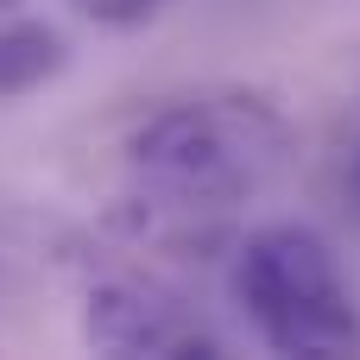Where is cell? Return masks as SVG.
<instances>
[{"instance_id":"8992f818","label":"cell","mask_w":360,"mask_h":360,"mask_svg":"<svg viewBox=\"0 0 360 360\" xmlns=\"http://www.w3.org/2000/svg\"><path fill=\"white\" fill-rule=\"evenodd\" d=\"M342 190H348V202L360 209V139H354V152H348V171H342Z\"/></svg>"},{"instance_id":"7a4b0ae2","label":"cell","mask_w":360,"mask_h":360,"mask_svg":"<svg viewBox=\"0 0 360 360\" xmlns=\"http://www.w3.org/2000/svg\"><path fill=\"white\" fill-rule=\"evenodd\" d=\"M228 285L272 354H304V360L360 354L354 291L316 228H297V221L253 228L234 253Z\"/></svg>"},{"instance_id":"3957f363","label":"cell","mask_w":360,"mask_h":360,"mask_svg":"<svg viewBox=\"0 0 360 360\" xmlns=\"http://www.w3.org/2000/svg\"><path fill=\"white\" fill-rule=\"evenodd\" d=\"M89 342L108 354H215V335L152 278H114L89 297Z\"/></svg>"},{"instance_id":"277c9868","label":"cell","mask_w":360,"mask_h":360,"mask_svg":"<svg viewBox=\"0 0 360 360\" xmlns=\"http://www.w3.org/2000/svg\"><path fill=\"white\" fill-rule=\"evenodd\" d=\"M57 70H63V38L51 25H38V19L0 25V95H25Z\"/></svg>"},{"instance_id":"6da1fadb","label":"cell","mask_w":360,"mask_h":360,"mask_svg":"<svg viewBox=\"0 0 360 360\" xmlns=\"http://www.w3.org/2000/svg\"><path fill=\"white\" fill-rule=\"evenodd\" d=\"M291 146L297 133L266 95L228 89V95H190L152 114L127 146V171L146 209L228 215L278 184V171L291 165Z\"/></svg>"},{"instance_id":"5b68a950","label":"cell","mask_w":360,"mask_h":360,"mask_svg":"<svg viewBox=\"0 0 360 360\" xmlns=\"http://www.w3.org/2000/svg\"><path fill=\"white\" fill-rule=\"evenodd\" d=\"M82 19H95V25H139V19H152L165 0H70Z\"/></svg>"}]
</instances>
